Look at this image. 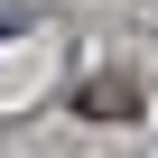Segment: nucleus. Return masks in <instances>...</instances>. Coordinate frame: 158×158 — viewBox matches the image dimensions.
I'll return each mask as SVG.
<instances>
[{"label":"nucleus","mask_w":158,"mask_h":158,"mask_svg":"<svg viewBox=\"0 0 158 158\" xmlns=\"http://www.w3.org/2000/svg\"><path fill=\"white\" fill-rule=\"evenodd\" d=\"M130 102H139V93H130V84H112V74H102V84H84V112H102V121H112V112H130Z\"/></svg>","instance_id":"f257e3e1"}]
</instances>
